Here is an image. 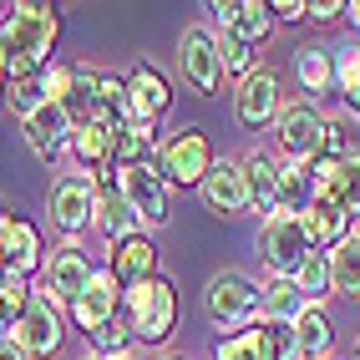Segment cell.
I'll use <instances>...</instances> for the list:
<instances>
[{"instance_id": "6da1fadb", "label": "cell", "mask_w": 360, "mask_h": 360, "mask_svg": "<svg viewBox=\"0 0 360 360\" xmlns=\"http://www.w3.org/2000/svg\"><path fill=\"white\" fill-rule=\"evenodd\" d=\"M56 36H61V11L56 6H41V0L11 6L0 15V71H6V82L51 66Z\"/></svg>"}, {"instance_id": "7a4b0ae2", "label": "cell", "mask_w": 360, "mask_h": 360, "mask_svg": "<svg viewBox=\"0 0 360 360\" xmlns=\"http://www.w3.org/2000/svg\"><path fill=\"white\" fill-rule=\"evenodd\" d=\"M122 320H127L132 340L142 350L167 345V335H173V325H178V284L162 279V274L142 279V284H127L122 290Z\"/></svg>"}, {"instance_id": "3957f363", "label": "cell", "mask_w": 360, "mask_h": 360, "mask_svg": "<svg viewBox=\"0 0 360 360\" xmlns=\"http://www.w3.org/2000/svg\"><path fill=\"white\" fill-rule=\"evenodd\" d=\"M259 295H264V284H254L249 274H238V269H224V274H213L208 279V290H203V304H208V320L219 325V330H249L259 320Z\"/></svg>"}, {"instance_id": "277c9868", "label": "cell", "mask_w": 360, "mask_h": 360, "mask_svg": "<svg viewBox=\"0 0 360 360\" xmlns=\"http://www.w3.org/2000/svg\"><path fill=\"white\" fill-rule=\"evenodd\" d=\"M213 142L198 132V127H183V132H173L158 148V178L167 183V188H198L208 173H213Z\"/></svg>"}, {"instance_id": "5b68a950", "label": "cell", "mask_w": 360, "mask_h": 360, "mask_svg": "<svg viewBox=\"0 0 360 360\" xmlns=\"http://www.w3.org/2000/svg\"><path fill=\"white\" fill-rule=\"evenodd\" d=\"M173 107V86H167V77L158 66H148V61H137L132 71H127V127L122 132H132L137 142H148L153 148V132H158V117Z\"/></svg>"}, {"instance_id": "8992f818", "label": "cell", "mask_w": 360, "mask_h": 360, "mask_svg": "<svg viewBox=\"0 0 360 360\" xmlns=\"http://www.w3.org/2000/svg\"><path fill=\"white\" fill-rule=\"evenodd\" d=\"M112 183L122 188V198L132 203L142 233H153V229L167 224V183L158 178L153 162H117L112 167Z\"/></svg>"}, {"instance_id": "52a82bcc", "label": "cell", "mask_w": 360, "mask_h": 360, "mask_svg": "<svg viewBox=\"0 0 360 360\" xmlns=\"http://www.w3.org/2000/svg\"><path fill=\"white\" fill-rule=\"evenodd\" d=\"M46 213H51L56 233H66V238L86 233L91 224H97V178H86V173L56 178L51 183V198H46Z\"/></svg>"}, {"instance_id": "ba28073f", "label": "cell", "mask_w": 360, "mask_h": 360, "mask_svg": "<svg viewBox=\"0 0 360 360\" xmlns=\"http://www.w3.org/2000/svg\"><path fill=\"white\" fill-rule=\"evenodd\" d=\"M11 340L26 350L31 360H51L61 350V304L51 295H41V284H36L31 304L11 320Z\"/></svg>"}, {"instance_id": "9c48e42d", "label": "cell", "mask_w": 360, "mask_h": 360, "mask_svg": "<svg viewBox=\"0 0 360 360\" xmlns=\"http://www.w3.org/2000/svg\"><path fill=\"white\" fill-rule=\"evenodd\" d=\"M274 142L290 162H315L320 142H325V117L315 102H284V112L274 117Z\"/></svg>"}, {"instance_id": "30bf717a", "label": "cell", "mask_w": 360, "mask_h": 360, "mask_svg": "<svg viewBox=\"0 0 360 360\" xmlns=\"http://www.w3.org/2000/svg\"><path fill=\"white\" fill-rule=\"evenodd\" d=\"M309 254H315V249H309L300 219H264V229H259V259L269 264L274 279H295Z\"/></svg>"}, {"instance_id": "8fae6325", "label": "cell", "mask_w": 360, "mask_h": 360, "mask_svg": "<svg viewBox=\"0 0 360 360\" xmlns=\"http://www.w3.org/2000/svg\"><path fill=\"white\" fill-rule=\"evenodd\" d=\"M178 71L183 82L198 91V97H213L224 86V61H219V36L208 26H188L183 31V51H178Z\"/></svg>"}, {"instance_id": "7c38bea8", "label": "cell", "mask_w": 360, "mask_h": 360, "mask_svg": "<svg viewBox=\"0 0 360 360\" xmlns=\"http://www.w3.org/2000/svg\"><path fill=\"white\" fill-rule=\"evenodd\" d=\"M91 274H97V264H91L77 244H61L56 254H46V264H41V295H51L61 309H71V300L91 284Z\"/></svg>"}, {"instance_id": "4fadbf2b", "label": "cell", "mask_w": 360, "mask_h": 360, "mask_svg": "<svg viewBox=\"0 0 360 360\" xmlns=\"http://www.w3.org/2000/svg\"><path fill=\"white\" fill-rule=\"evenodd\" d=\"M284 112V97H279V77L269 66H254L244 82H238V91H233V117L244 122L249 132H259V127H269L274 117Z\"/></svg>"}, {"instance_id": "5bb4252c", "label": "cell", "mask_w": 360, "mask_h": 360, "mask_svg": "<svg viewBox=\"0 0 360 360\" xmlns=\"http://www.w3.org/2000/svg\"><path fill=\"white\" fill-rule=\"evenodd\" d=\"M198 198H203L208 213H219V219H238V213L254 208L249 178H244V167H238V158H219V162H213V173L198 183Z\"/></svg>"}, {"instance_id": "9a60e30c", "label": "cell", "mask_w": 360, "mask_h": 360, "mask_svg": "<svg viewBox=\"0 0 360 360\" xmlns=\"http://www.w3.org/2000/svg\"><path fill=\"white\" fill-rule=\"evenodd\" d=\"M66 315L71 320H77V330H102L107 320H117V315H122V284H117V274L107 269V264H102V269L97 274H91V284H86V290L77 295V300H71V309H66Z\"/></svg>"}, {"instance_id": "2e32d148", "label": "cell", "mask_w": 360, "mask_h": 360, "mask_svg": "<svg viewBox=\"0 0 360 360\" xmlns=\"http://www.w3.org/2000/svg\"><path fill=\"white\" fill-rule=\"evenodd\" d=\"M309 183H315V198H330V203H340L350 219H360V153L340 158V162L315 158L309 162Z\"/></svg>"}, {"instance_id": "e0dca14e", "label": "cell", "mask_w": 360, "mask_h": 360, "mask_svg": "<svg viewBox=\"0 0 360 360\" xmlns=\"http://www.w3.org/2000/svg\"><path fill=\"white\" fill-rule=\"evenodd\" d=\"M350 213L340 203H330V198H309V208L300 213V229L309 238V249L315 254H330V249H340L345 238H350Z\"/></svg>"}, {"instance_id": "ac0fdd59", "label": "cell", "mask_w": 360, "mask_h": 360, "mask_svg": "<svg viewBox=\"0 0 360 360\" xmlns=\"http://www.w3.org/2000/svg\"><path fill=\"white\" fill-rule=\"evenodd\" d=\"M0 264H6V269H20V274H41L46 249H41L36 224L6 213V224H0Z\"/></svg>"}, {"instance_id": "d6986e66", "label": "cell", "mask_w": 360, "mask_h": 360, "mask_svg": "<svg viewBox=\"0 0 360 360\" xmlns=\"http://www.w3.org/2000/svg\"><path fill=\"white\" fill-rule=\"evenodd\" d=\"M107 269L117 274V284H142V279H153L158 274V249H153V233H127V238H117L112 254H107Z\"/></svg>"}, {"instance_id": "ffe728a7", "label": "cell", "mask_w": 360, "mask_h": 360, "mask_svg": "<svg viewBox=\"0 0 360 360\" xmlns=\"http://www.w3.org/2000/svg\"><path fill=\"white\" fill-rule=\"evenodd\" d=\"M238 167H244V178H249L254 208L264 213V219H274V213H279V188H284V167L264 153V148H249L244 158H238Z\"/></svg>"}, {"instance_id": "44dd1931", "label": "cell", "mask_w": 360, "mask_h": 360, "mask_svg": "<svg viewBox=\"0 0 360 360\" xmlns=\"http://www.w3.org/2000/svg\"><path fill=\"white\" fill-rule=\"evenodd\" d=\"M26 142H31V153H36L41 162L56 167V158L71 153V122H66V112H61L56 102H46L36 117H26Z\"/></svg>"}, {"instance_id": "7402d4cb", "label": "cell", "mask_w": 360, "mask_h": 360, "mask_svg": "<svg viewBox=\"0 0 360 360\" xmlns=\"http://www.w3.org/2000/svg\"><path fill=\"white\" fill-rule=\"evenodd\" d=\"M97 229L112 238V244H117V238H127V233H142V229H137V213H132V203L122 198V188L112 183V173L97 178Z\"/></svg>"}, {"instance_id": "603a6c76", "label": "cell", "mask_w": 360, "mask_h": 360, "mask_svg": "<svg viewBox=\"0 0 360 360\" xmlns=\"http://www.w3.org/2000/svg\"><path fill=\"white\" fill-rule=\"evenodd\" d=\"M304 295H300V284L295 279H269L264 284V295H259V325H295L304 315Z\"/></svg>"}, {"instance_id": "cb8c5ba5", "label": "cell", "mask_w": 360, "mask_h": 360, "mask_svg": "<svg viewBox=\"0 0 360 360\" xmlns=\"http://www.w3.org/2000/svg\"><path fill=\"white\" fill-rule=\"evenodd\" d=\"M295 77L309 97L335 91V46H304V51H295Z\"/></svg>"}, {"instance_id": "d4e9b609", "label": "cell", "mask_w": 360, "mask_h": 360, "mask_svg": "<svg viewBox=\"0 0 360 360\" xmlns=\"http://www.w3.org/2000/svg\"><path fill=\"white\" fill-rule=\"evenodd\" d=\"M229 36H238L254 51V46H264L274 36V11H269V0H233V26Z\"/></svg>"}, {"instance_id": "484cf974", "label": "cell", "mask_w": 360, "mask_h": 360, "mask_svg": "<svg viewBox=\"0 0 360 360\" xmlns=\"http://www.w3.org/2000/svg\"><path fill=\"white\" fill-rule=\"evenodd\" d=\"M295 340H300V360H325L330 355L335 330H330V315L320 304H304V315L295 320Z\"/></svg>"}, {"instance_id": "4316f807", "label": "cell", "mask_w": 360, "mask_h": 360, "mask_svg": "<svg viewBox=\"0 0 360 360\" xmlns=\"http://www.w3.org/2000/svg\"><path fill=\"white\" fill-rule=\"evenodd\" d=\"M46 102H51V91H46V71H26V77H11L6 82V107L26 122V117H36Z\"/></svg>"}, {"instance_id": "83f0119b", "label": "cell", "mask_w": 360, "mask_h": 360, "mask_svg": "<svg viewBox=\"0 0 360 360\" xmlns=\"http://www.w3.org/2000/svg\"><path fill=\"white\" fill-rule=\"evenodd\" d=\"M330 274H335V295L360 300V233H350L340 249H330Z\"/></svg>"}, {"instance_id": "f1b7e54d", "label": "cell", "mask_w": 360, "mask_h": 360, "mask_svg": "<svg viewBox=\"0 0 360 360\" xmlns=\"http://www.w3.org/2000/svg\"><path fill=\"white\" fill-rule=\"evenodd\" d=\"M91 86H97L102 117L122 132V127H127V77H117V71H91Z\"/></svg>"}, {"instance_id": "f546056e", "label": "cell", "mask_w": 360, "mask_h": 360, "mask_svg": "<svg viewBox=\"0 0 360 360\" xmlns=\"http://www.w3.org/2000/svg\"><path fill=\"white\" fill-rule=\"evenodd\" d=\"M355 153H360V122H355V117H345V112L325 117V142H320V158L340 162V158H355Z\"/></svg>"}, {"instance_id": "4dcf8cb0", "label": "cell", "mask_w": 360, "mask_h": 360, "mask_svg": "<svg viewBox=\"0 0 360 360\" xmlns=\"http://www.w3.org/2000/svg\"><path fill=\"white\" fill-rule=\"evenodd\" d=\"M213 360H274L269 355V330L249 325V330L229 335V340H219V355H213Z\"/></svg>"}, {"instance_id": "1f68e13d", "label": "cell", "mask_w": 360, "mask_h": 360, "mask_svg": "<svg viewBox=\"0 0 360 360\" xmlns=\"http://www.w3.org/2000/svg\"><path fill=\"white\" fill-rule=\"evenodd\" d=\"M295 284H300V295H304L309 304H320L325 295H335V274H330V254H309V259L300 264V274H295Z\"/></svg>"}, {"instance_id": "d6a6232c", "label": "cell", "mask_w": 360, "mask_h": 360, "mask_svg": "<svg viewBox=\"0 0 360 360\" xmlns=\"http://www.w3.org/2000/svg\"><path fill=\"white\" fill-rule=\"evenodd\" d=\"M86 340H91V355H102V360H122V355H132V350H137V340H132V330H127V320H122V315L107 320L102 330H91Z\"/></svg>"}, {"instance_id": "836d02e7", "label": "cell", "mask_w": 360, "mask_h": 360, "mask_svg": "<svg viewBox=\"0 0 360 360\" xmlns=\"http://www.w3.org/2000/svg\"><path fill=\"white\" fill-rule=\"evenodd\" d=\"M335 86L350 112H360V46H335Z\"/></svg>"}, {"instance_id": "e575fe53", "label": "cell", "mask_w": 360, "mask_h": 360, "mask_svg": "<svg viewBox=\"0 0 360 360\" xmlns=\"http://www.w3.org/2000/svg\"><path fill=\"white\" fill-rule=\"evenodd\" d=\"M31 295H36V279H31V274H20V269H6V264H0V304H6L11 315H20V309L31 304Z\"/></svg>"}, {"instance_id": "d590c367", "label": "cell", "mask_w": 360, "mask_h": 360, "mask_svg": "<svg viewBox=\"0 0 360 360\" xmlns=\"http://www.w3.org/2000/svg\"><path fill=\"white\" fill-rule=\"evenodd\" d=\"M219 61H224V77H238V82L254 71V51L238 36H229V31H219Z\"/></svg>"}, {"instance_id": "8d00e7d4", "label": "cell", "mask_w": 360, "mask_h": 360, "mask_svg": "<svg viewBox=\"0 0 360 360\" xmlns=\"http://www.w3.org/2000/svg\"><path fill=\"white\" fill-rule=\"evenodd\" d=\"M264 330H269V355H274V360H300L295 325H264Z\"/></svg>"}, {"instance_id": "74e56055", "label": "cell", "mask_w": 360, "mask_h": 360, "mask_svg": "<svg viewBox=\"0 0 360 360\" xmlns=\"http://www.w3.org/2000/svg\"><path fill=\"white\" fill-rule=\"evenodd\" d=\"M269 11H274V26H300L309 15V0H269Z\"/></svg>"}, {"instance_id": "f35d334b", "label": "cell", "mask_w": 360, "mask_h": 360, "mask_svg": "<svg viewBox=\"0 0 360 360\" xmlns=\"http://www.w3.org/2000/svg\"><path fill=\"white\" fill-rule=\"evenodd\" d=\"M309 20H345L340 0H309Z\"/></svg>"}, {"instance_id": "ab89813d", "label": "cell", "mask_w": 360, "mask_h": 360, "mask_svg": "<svg viewBox=\"0 0 360 360\" xmlns=\"http://www.w3.org/2000/svg\"><path fill=\"white\" fill-rule=\"evenodd\" d=\"M0 360H31V355H26V350H20L15 340H6V345H0Z\"/></svg>"}, {"instance_id": "60d3db41", "label": "cell", "mask_w": 360, "mask_h": 360, "mask_svg": "<svg viewBox=\"0 0 360 360\" xmlns=\"http://www.w3.org/2000/svg\"><path fill=\"white\" fill-rule=\"evenodd\" d=\"M11 320H15V315H11V309H6V304H0V345H6V340H11Z\"/></svg>"}, {"instance_id": "b9f144b4", "label": "cell", "mask_w": 360, "mask_h": 360, "mask_svg": "<svg viewBox=\"0 0 360 360\" xmlns=\"http://www.w3.org/2000/svg\"><path fill=\"white\" fill-rule=\"evenodd\" d=\"M345 20H350V26L360 31V0H345Z\"/></svg>"}, {"instance_id": "7bdbcfd3", "label": "cell", "mask_w": 360, "mask_h": 360, "mask_svg": "<svg viewBox=\"0 0 360 360\" xmlns=\"http://www.w3.org/2000/svg\"><path fill=\"white\" fill-rule=\"evenodd\" d=\"M0 102H6V71H0Z\"/></svg>"}, {"instance_id": "ee69618b", "label": "cell", "mask_w": 360, "mask_h": 360, "mask_svg": "<svg viewBox=\"0 0 360 360\" xmlns=\"http://www.w3.org/2000/svg\"><path fill=\"white\" fill-rule=\"evenodd\" d=\"M82 360H102V355H91V350H86V355H82Z\"/></svg>"}, {"instance_id": "f6af8a7d", "label": "cell", "mask_w": 360, "mask_h": 360, "mask_svg": "<svg viewBox=\"0 0 360 360\" xmlns=\"http://www.w3.org/2000/svg\"><path fill=\"white\" fill-rule=\"evenodd\" d=\"M122 360H142V355H137V350H132V355H122Z\"/></svg>"}, {"instance_id": "bcb514c9", "label": "cell", "mask_w": 360, "mask_h": 360, "mask_svg": "<svg viewBox=\"0 0 360 360\" xmlns=\"http://www.w3.org/2000/svg\"><path fill=\"white\" fill-rule=\"evenodd\" d=\"M162 360H183V355H162Z\"/></svg>"}, {"instance_id": "7dc6e473", "label": "cell", "mask_w": 360, "mask_h": 360, "mask_svg": "<svg viewBox=\"0 0 360 360\" xmlns=\"http://www.w3.org/2000/svg\"><path fill=\"white\" fill-rule=\"evenodd\" d=\"M355 360H360V345H355Z\"/></svg>"}, {"instance_id": "c3c4849f", "label": "cell", "mask_w": 360, "mask_h": 360, "mask_svg": "<svg viewBox=\"0 0 360 360\" xmlns=\"http://www.w3.org/2000/svg\"><path fill=\"white\" fill-rule=\"evenodd\" d=\"M0 224H6V213H0Z\"/></svg>"}]
</instances>
